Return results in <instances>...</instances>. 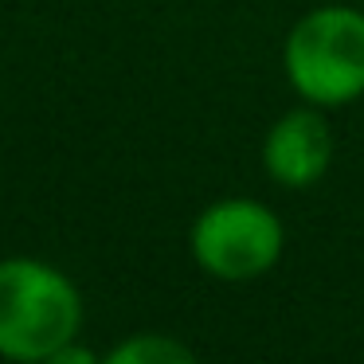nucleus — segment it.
<instances>
[{
	"label": "nucleus",
	"mask_w": 364,
	"mask_h": 364,
	"mask_svg": "<svg viewBox=\"0 0 364 364\" xmlns=\"http://www.w3.org/2000/svg\"><path fill=\"white\" fill-rule=\"evenodd\" d=\"M286 82L321 110L364 98V9L321 4L294 20L282 43Z\"/></svg>",
	"instance_id": "nucleus-1"
},
{
	"label": "nucleus",
	"mask_w": 364,
	"mask_h": 364,
	"mask_svg": "<svg viewBox=\"0 0 364 364\" xmlns=\"http://www.w3.org/2000/svg\"><path fill=\"white\" fill-rule=\"evenodd\" d=\"M82 298L75 282L40 259L0 262V356L51 360L79 337Z\"/></svg>",
	"instance_id": "nucleus-2"
},
{
	"label": "nucleus",
	"mask_w": 364,
	"mask_h": 364,
	"mask_svg": "<svg viewBox=\"0 0 364 364\" xmlns=\"http://www.w3.org/2000/svg\"><path fill=\"white\" fill-rule=\"evenodd\" d=\"M196 267L215 282H255L270 274L286 251V228L274 208L251 196L208 204L188 231Z\"/></svg>",
	"instance_id": "nucleus-3"
},
{
	"label": "nucleus",
	"mask_w": 364,
	"mask_h": 364,
	"mask_svg": "<svg viewBox=\"0 0 364 364\" xmlns=\"http://www.w3.org/2000/svg\"><path fill=\"white\" fill-rule=\"evenodd\" d=\"M333 165V126L321 106L301 102L274 118L262 137V168L278 188H314Z\"/></svg>",
	"instance_id": "nucleus-4"
},
{
	"label": "nucleus",
	"mask_w": 364,
	"mask_h": 364,
	"mask_svg": "<svg viewBox=\"0 0 364 364\" xmlns=\"http://www.w3.org/2000/svg\"><path fill=\"white\" fill-rule=\"evenodd\" d=\"M110 364H192L196 348H188L184 341L168 337V333H134L122 345H114L106 353Z\"/></svg>",
	"instance_id": "nucleus-5"
},
{
	"label": "nucleus",
	"mask_w": 364,
	"mask_h": 364,
	"mask_svg": "<svg viewBox=\"0 0 364 364\" xmlns=\"http://www.w3.org/2000/svg\"><path fill=\"white\" fill-rule=\"evenodd\" d=\"M51 364H95V353H90V348H79L75 341H67V345L51 356Z\"/></svg>",
	"instance_id": "nucleus-6"
}]
</instances>
